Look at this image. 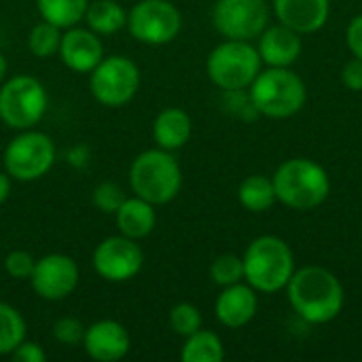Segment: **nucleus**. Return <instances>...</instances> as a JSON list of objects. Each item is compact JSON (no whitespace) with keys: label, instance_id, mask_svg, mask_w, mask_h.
I'll return each mask as SVG.
<instances>
[{"label":"nucleus","instance_id":"f257e3e1","mask_svg":"<svg viewBox=\"0 0 362 362\" xmlns=\"http://www.w3.org/2000/svg\"><path fill=\"white\" fill-rule=\"evenodd\" d=\"M286 295L293 312L310 325L333 322L346 305V293L339 278L320 265L295 269L286 284Z\"/></svg>","mask_w":362,"mask_h":362},{"label":"nucleus","instance_id":"f03ea898","mask_svg":"<svg viewBox=\"0 0 362 362\" xmlns=\"http://www.w3.org/2000/svg\"><path fill=\"white\" fill-rule=\"evenodd\" d=\"M272 180L278 202L297 212L314 210L331 195V176L320 163L308 157L286 159L274 172Z\"/></svg>","mask_w":362,"mask_h":362},{"label":"nucleus","instance_id":"7ed1b4c3","mask_svg":"<svg viewBox=\"0 0 362 362\" xmlns=\"http://www.w3.org/2000/svg\"><path fill=\"white\" fill-rule=\"evenodd\" d=\"M244 280L263 295H274L286 288L297 265L293 248L278 235H259L242 257Z\"/></svg>","mask_w":362,"mask_h":362},{"label":"nucleus","instance_id":"20e7f679","mask_svg":"<svg viewBox=\"0 0 362 362\" xmlns=\"http://www.w3.org/2000/svg\"><path fill=\"white\" fill-rule=\"evenodd\" d=\"M127 180L134 195L151 202L153 206H165L174 202L182 189V170L172 151L157 146L142 151L132 161Z\"/></svg>","mask_w":362,"mask_h":362},{"label":"nucleus","instance_id":"39448f33","mask_svg":"<svg viewBox=\"0 0 362 362\" xmlns=\"http://www.w3.org/2000/svg\"><path fill=\"white\" fill-rule=\"evenodd\" d=\"M248 95L259 115L269 119H291L305 106L308 87L295 70L269 66L252 81Z\"/></svg>","mask_w":362,"mask_h":362},{"label":"nucleus","instance_id":"423d86ee","mask_svg":"<svg viewBox=\"0 0 362 362\" xmlns=\"http://www.w3.org/2000/svg\"><path fill=\"white\" fill-rule=\"evenodd\" d=\"M263 70V59L250 40H225L216 45L208 59V78L223 91H242L252 85V81Z\"/></svg>","mask_w":362,"mask_h":362},{"label":"nucleus","instance_id":"0eeeda50","mask_svg":"<svg viewBox=\"0 0 362 362\" xmlns=\"http://www.w3.org/2000/svg\"><path fill=\"white\" fill-rule=\"evenodd\" d=\"M57 151L49 134L36 127L17 132L4 148L2 163L4 172L17 182H34L51 172L55 165Z\"/></svg>","mask_w":362,"mask_h":362},{"label":"nucleus","instance_id":"6e6552de","mask_svg":"<svg viewBox=\"0 0 362 362\" xmlns=\"http://www.w3.org/2000/svg\"><path fill=\"white\" fill-rule=\"evenodd\" d=\"M49 108L45 85L32 74H15L0 85V121L15 129L36 127Z\"/></svg>","mask_w":362,"mask_h":362},{"label":"nucleus","instance_id":"1a4fd4ad","mask_svg":"<svg viewBox=\"0 0 362 362\" xmlns=\"http://www.w3.org/2000/svg\"><path fill=\"white\" fill-rule=\"evenodd\" d=\"M140 68L127 55H104V59L89 72V91L106 108H121L129 104L140 89Z\"/></svg>","mask_w":362,"mask_h":362},{"label":"nucleus","instance_id":"9d476101","mask_svg":"<svg viewBox=\"0 0 362 362\" xmlns=\"http://www.w3.org/2000/svg\"><path fill=\"white\" fill-rule=\"evenodd\" d=\"M127 32L142 45H170L182 28V15L170 0H140L127 11Z\"/></svg>","mask_w":362,"mask_h":362},{"label":"nucleus","instance_id":"9b49d317","mask_svg":"<svg viewBox=\"0 0 362 362\" xmlns=\"http://www.w3.org/2000/svg\"><path fill=\"white\" fill-rule=\"evenodd\" d=\"M269 4L265 0H216L212 23L223 38L257 40L269 25Z\"/></svg>","mask_w":362,"mask_h":362},{"label":"nucleus","instance_id":"f8f14e48","mask_svg":"<svg viewBox=\"0 0 362 362\" xmlns=\"http://www.w3.org/2000/svg\"><path fill=\"white\" fill-rule=\"evenodd\" d=\"M93 272L112 284L134 280L144 267V252L140 244L125 235H110L102 240L91 257Z\"/></svg>","mask_w":362,"mask_h":362},{"label":"nucleus","instance_id":"ddd939ff","mask_svg":"<svg viewBox=\"0 0 362 362\" xmlns=\"http://www.w3.org/2000/svg\"><path fill=\"white\" fill-rule=\"evenodd\" d=\"M78 280H81V272L76 261L68 255L51 252L36 259L34 272L28 282L40 299L64 301L76 291Z\"/></svg>","mask_w":362,"mask_h":362},{"label":"nucleus","instance_id":"4468645a","mask_svg":"<svg viewBox=\"0 0 362 362\" xmlns=\"http://www.w3.org/2000/svg\"><path fill=\"white\" fill-rule=\"evenodd\" d=\"M62 64L76 72L89 74L102 59H104V45L102 36L89 30L87 25H72L62 32V42L57 51Z\"/></svg>","mask_w":362,"mask_h":362},{"label":"nucleus","instance_id":"2eb2a0df","mask_svg":"<svg viewBox=\"0 0 362 362\" xmlns=\"http://www.w3.org/2000/svg\"><path fill=\"white\" fill-rule=\"evenodd\" d=\"M89 358L98 362H117L123 361L132 350V337L129 331L110 318L95 320L85 329V337L81 344Z\"/></svg>","mask_w":362,"mask_h":362},{"label":"nucleus","instance_id":"dca6fc26","mask_svg":"<svg viewBox=\"0 0 362 362\" xmlns=\"http://www.w3.org/2000/svg\"><path fill=\"white\" fill-rule=\"evenodd\" d=\"M257 310H259V297L248 282L225 286L214 303V316L227 329L246 327L257 316Z\"/></svg>","mask_w":362,"mask_h":362},{"label":"nucleus","instance_id":"f3484780","mask_svg":"<svg viewBox=\"0 0 362 362\" xmlns=\"http://www.w3.org/2000/svg\"><path fill=\"white\" fill-rule=\"evenodd\" d=\"M257 51L263 64L274 68H291L303 51L301 34L284 23L267 25L257 38Z\"/></svg>","mask_w":362,"mask_h":362},{"label":"nucleus","instance_id":"a211bd4d","mask_svg":"<svg viewBox=\"0 0 362 362\" xmlns=\"http://www.w3.org/2000/svg\"><path fill=\"white\" fill-rule=\"evenodd\" d=\"M272 6L278 21L301 36L322 30L331 15V0H274Z\"/></svg>","mask_w":362,"mask_h":362},{"label":"nucleus","instance_id":"6ab92c4d","mask_svg":"<svg viewBox=\"0 0 362 362\" xmlns=\"http://www.w3.org/2000/svg\"><path fill=\"white\" fill-rule=\"evenodd\" d=\"M157 206H153L151 202L134 195V197H125V202L121 204V208L115 212V223L121 235L132 238V240H144L155 231L157 225Z\"/></svg>","mask_w":362,"mask_h":362},{"label":"nucleus","instance_id":"aec40b11","mask_svg":"<svg viewBox=\"0 0 362 362\" xmlns=\"http://www.w3.org/2000/svg\"><path fill=\"white\" fill-rule=\"evenodd\" d=\"M153 140L163 151H178L182 148L193 134V121L187 110L178 106L163 108L153 121Z\"/></svg>","mask_w":362,"mask_h":362},{"label":"nucleus","instance_id":"412c9836","mask_svg":"<svg viewBox=\"0 0 362 362\" xmlns=\"http://www.w3.org/2000/svg\"><path fill=\"white\" fill-rule=\"evenodd\" d=\"M83 21L95 34L112 36L127 25V11L117 0H93L89 2Z\"/></svg>","mask_w":362,"mask_h":362},{"label":"nucleus","instance_id":"4be33fe9","mask_svg":"<svg viewBox=\"0 0 362 362\" xmlns=\"http://www.w3.org/2000/svg\"><path fill=\"white\" fill-rule=\"evenodd\" d=\"M238 199H240L242 208H246L248 212H255V214L272 210L274 204L278 202L274 180L263 174H252V176L244 178L238 189Z\"/></svg>","mask_w":362,"mask_h":362},{"label":"nucleus","instance_id":"5701e85b","mask_svg":"<svg viewBox=\"0 0 362 362\" xmlns=\"http://www.w3.org/2000/svg\"><path fill=\"white\" fill-rule=\"evenodd\" d=\"M91 0H36L40 19L66 30L78 25L85 19Z\"/></svg>","mask_w":362,"mask_h":362},{"label":"nucleus","instance_id":"b1692460","mask_svg":"<svg viewBox=\"0 0 362 362\" xmlns=\"http://www.w3.org/2000/svg\"><path fill=\"white\" fill-rule=\"evenodd\" d=\"M225 358V346L221 337L212 331H195L185 337V346L180 350L182 362H221Z\"/></svg>","mask_w":362,"mask_h":362},{"label":"nucleus","instance_id":"393cba45","mask_svg":"<svg viewBox=\"0 0 362 362\" xmlns=\"http://www.w3.org/2000/svg\"><path fill=\"white\" fill-rule=\"evenodd\" d=\"M28 325L21 312L0 301V356H11L13 350L25 339Z\"/></svg>","mask_w":362,"mask_h":362},{"label":"nucleus","instance_id":"a878e982","mask_svg":"<svg viewBox=\"0 0 362 362\" xmlns=\"http://www.w3.org/2000/svg\"><path fill=\"white\" fill-rule=\"evenodd\" d=\"M62 32H64L62 28L40 19L28 32V49H30V53L34 57H38V59H47V57L55 55L59 51Z\"/></svg>","mask_w":362,"mask_h":362},{"label":"nucleus","instance_id":"bb28decb","mask_svg":"<svg viewBox=\"0 0 362 362\" xmlns=\"http://www.w3.org/2000/svg\"><path fill=\"white\" fill-rule=\"evenodd\" d=\"M210 278L216 286L225 288L244 282V261L238 255H221L210 265Z\"/></svg>","mask_w":362,"mask_h":362},{"label":"nucleus","instance_id":"cd10ccee","mask_svg":"<svg viewBox=\"0 0 362 362\" xmlns=\"http://www.w3.org/2000/svg\"><path fill=\"white\" fill-rule=\"evenodd\" d=\"M170 329L180 335V337H189L193 335L195 331L202 329L204 325V318H202V312L197 305L189 303V301H182V303H176L172 310H170Z\"/></svg>","mask_w":362,"mask_h":362},{"label":"nucleus","instance_id":"c85d7f7f","mask_svg":"<svg viewBox=\"0 0 362 362\" xmlns=\"http://www.w3.org/2000/svg\"><path fill=\"white\" fill-rule=\"evenodd\" d=\"M125 191L117 185V182H110V180H106V182H100L95 189H93V195H91V202H93V206L100 210V212H104V214H115L119 208H121V204L125 202Z\"/></svg>","mask_w":362,"mask_h":362},{"label":"nucleus","instance_id":"c756f323","mask_svg":"<svg viewBox=\"0 0 362 362\" xmlns=\"http://www.w3.org/2000/svg\"><path fill=\"white\" fill-rule=\"evenodd\" d=\"M85 325L74 316H64L53 325V337L62 346H81L85 337Z\"/></svg>","mask_w":362,"mask_h":362},{"label":"nucleus","instance_id":"7c9ffc66","mask_svg":"<svg viewBox=\"0 0 362 362\" xmlns=\"http://www.w3.org/2000/svg\"><path fill=\"white\" fill-rule=\"evenodd\" d=\"M34 265H36V259L28 250H11L4 257V272L13 280H30Z\"/></svg>","mask_w":362,"mask_h":362},{"label":"nucleus","instance_id":"2f4dec72","mask_svg":"<svg viewBox=\"0 0 362 362\" xmlns=\"http://www.w3.org/2000/svg\"><path fill=\"white\" fill-rule=\"evenodd\" d=\"M11 358L15 362H45L47 361V352L42 350L40 344L23 339V341L13 350Z\"/></svg>","mask_w":362,"mask_h":362},{"label":"nucleus","instance_id":"473e14b6","mask_svg":"<svg viewBox=\"0 0 362 362\" xmlns=\"http://www.w3.org/2000/svg\"><path fill=\"white\" fill-rule=\"evenodd\" d=\"M341 83L352 89V91H362V59L354 57L344 64L341 68Z\"/></svg>","mask_w":362,"mask_h":362},{"label":"nucleus","instance_id":"72a5a7b5","mask_svg":"<svg viewBox=\"0 0 362 362\" xmlns=\"http://www.w3.org/2000/svg\"><path fill=\"white\" fill-rule=\"evenodd\" d=\"M346 42H348V49L352 51V55L362 59V13L352 17V21L348 23Z\"/></svg>","mask_w":362,"mask_h":362},{"label":"nucleus","instance_id":"f704fd0d","mask_svg":"<svg viewBox=\"0 0 362 362\" xmlns=\"http://www.w3.org/2000/svg\"><path fill=\"white\" fill-rule=\"evenodd\" d=\"M66 157H68V163H70V165H74V168H85V165L89 163V148H87L85 144H76V146H72V148L66 153Z\"/></svg>","mask_w":362,"mask_h":362},{"label":"nucleus","instance_id":"c9c22d12","mask_svg":"<svg viewBox=\"0 0 362 362\" xmlns=\"http://www.w3.org/2000/svg\"><path fill=\"white\" fill-rule=\"evenodd\" d=\"M11 191H13V178L6 172H0V206L8 199Z\"/></svg>","mask_w":362,"mask_h":362},{"label":"nucleus","instance_id":"e433bc0d","mask_svg":"<svg viewBox=\"0 0 362 362\" xmlns=\"http://www.w3.org/2000/svg\"><path fill=\"white\" fill-rule=\"evenodd\" d=\"M6 72H8V64H6V57L0 53V85L6 81Z\"/></svg>","mask_w":362,"mask_h":362}]
</instances>
